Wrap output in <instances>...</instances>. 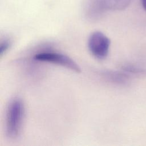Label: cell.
I'll return each mask as SVG.
<instances>
[{
  "mask_svg": "<svg viewBox=\"0 0 146 146\" xmlns=\"http://www.w3.org/2000/svg\"><path fill=\"white\" fill-rule=\"evenodd\" d=\"M10 41L7 39H5L1 41L0 44V55L2 56L8 50L10 46Z\"/></svg>",
  "mask_w": 146,
  "mask_h": 146,
  "instance_id": "obj_5",
  "label": "cell"
},
{
  "mask_svg": "<svg viewBox=\"0 0 146 146\" xmlns=\"http://www.w3.org/2000/svg\"><path fill=\"white\" fill-rule=\"evenodd\" d=\"M25 116V106L19 98L12 99L7 108L6 133L11 139L18 138L21 133Z\"/></svg>",
  "mask_w": 146,
  "mask_h": 146,
  "instance_id": "obj_1",
  "label": "cell"
},
{
  "mask_svg": "<svg viewBox=\"0 0 146 146\" xmlns=\"http://www.w3.org/2000/svg\"><path fill=\"white\" fill-rule=\"evenodd\" d=\"M141 3H142L144 9L146 11V0H141Z\"/></svg>",
  "mask_w": 146,
  "mask_h": 146,
  "instance_id": "obj_6",
  "label": "cell"
},
{
  "mask_svg": "<svg viewBox=\"0 0 146 146\" xmlns=\"http://www.w3.org/2000/svg\"><path fill=\"white\" fill-rule=\"evenodd\" d=\"M34 59L35 60L46 62L62 66L75 72H80L81 69L76 62L70 56L58 52L43 51L36 54Z\"/></svg>",
  "mask_w": 146,
  "mask_h": 146,
  "instance_id": "obj_3",
  "label": "cell"
},
{
  "mask_svg": "<svg viewBox=\"0 0 146 146\" xmlns=\"http://www.w3.org/2000/svg\"><path fill=\"white\" fill-rule=\"evenodd\" d=\"M130 2L131 0H87L84 12L88 19L96 20L108 11L121 10L125 9Z\"/></svg>",
  "mask_w": 146,
  "mask_h": 146,
  "instance_id": "obj_2",
  "label": "cell"
},
{
  "mask_svg": "<svg viewBox=\"0 0 146 146\" xmlns=\"http://www.w3.org/2000/svg\"><path fill=\"white\" fill-rule=\"evenodd\" d=\"M110 39L101 31H94L88 39V48L90 53L98 59H103L108 54Z\"/></svg>",
  "mask_w": 146,
  "mask_h": 146,
  "instance_id": "obj_4",
  "label": "cell"
}]
</instances>
